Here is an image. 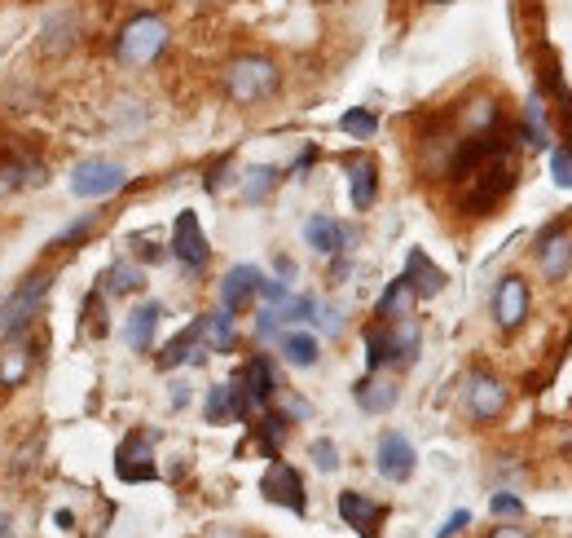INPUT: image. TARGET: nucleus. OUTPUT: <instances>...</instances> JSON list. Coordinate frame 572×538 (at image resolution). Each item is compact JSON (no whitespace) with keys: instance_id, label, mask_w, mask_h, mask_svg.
I'll return each instance as SVG.
<instances>
[{"instance_id":"obj_38","label":"nucleus","mask_w":572,"mask_h":538,"mask_svg":"<svg viewBox=\"0 0 572 538\" xmlns=\"http://www.w3.org/2000/svg\"><path fill=\"white\" fill-rule=\"evenodd\" d=\"M255 336H260V340H278V336H282V318H278V309H260V318H255Z\"/></svg>"},{"instance_id":"obj_27","label":"nucleus","mask_w":572,"mask_h":538,"mask_svg":"<svg viewBox=\"0 0 572 538\" xmlns=\"http://www.w3.org/2000/svg\"><path fill=\"white\" fill-rule=\"evenodd\" d=\"M203 349L208 353H229L233 349V340H238V331H233V313L229 309H217V313H203Z\"/></svg>"},{"instance_id":"obj_8","label":"nucleus","mask_w":572,"mask_h":538,"mask_svg":"<svg viewBox=\"0 0 572 538\" xmlns=\"http://www.w3.org/2000/svg\"><path fill=\"white\" fill-rule=\"evenodd\" d=\"M462 398H466V415H471V419H480V424L498 419V415L506 410V402H511L506 385H502L498 376H489V371H471V376H466Z\"/></svg>"},{"instance_id":"obj_16","label":"nucleus","mask_w":572,"mask_h":538,"mask_svg":"<svg viewBox=\"0 0 572 538\" xmlns=\"http://www.w3.org/2000/svg\"><path fill=\"white\" fill-rule=\"evenodd\" d=\"M405 282H410V291L419 300H432V296L445 291V269L432 266V257L423 248H410V257H405Z\"/></svg>"},{"instance_id":"obj_18","label":"nucleus","mask_w":572,"mask_h":538,"mask_svg":"<svg viewBox=\"0 0 572 538\" xmlns=\"http://www.w3.org/2000/svg\"><path fill=\"white\" fill-rule=\"evenodd\" d=\"M343 168H348L352 208H357V212H370V203H374V195H379V168H374V159L352 155V159H343Z\"/></svg>"},{"instance_id":"obj_12","label":"nucleus","mask_w":572,"mask_h":538,"mask_svg":"<svg viewBox=\"0 0 572 538\" xmlns=\"http://www.w3.org/2000/svg\"><path fill=\"white\" fill-rule=\"evenodd\" d=\"M564 226H569V221H551V226L538 235V261H542V273H546L551 282H560L572 269V243H569V235H564Z\"/></svg>"},{"instance_id":"obj_21","label":"nucleus","mask_w":572,"mask_h":538,"mask_svg":"<svg viewBox=\"0 0 572 538\" xmlns=\"http://www.w3.org/2000/svg\"><path fill=\"white\" fill-rule=\"evenodd\" d=\"M352 398H357V406H361L365 415H388V410L397 406V398H401V389H397L392 380H383L379 371H370L365 380H357Z\"/></svg>"},{"instance_id":"obj_9","label":"nucleus","mask_w":572,"mask_h":538,"mask_svg":"<svg viewBox=\"0 0 572 538\" xmlns=\"http://www.w3.org/2000/svg\"><path fill=\"white\" fill-rule=\"evenodd\" d=\"M374 468H379V477H383V481H397V486L414 477V468H419V455H414V446L405 441V432H383V437H379Z\"/></svg>"},{"instance_id":"obj_1","label":"nucleus","mask_w":572,"mask_h":538,"mask_svg":"<svg viewBox=\"0 0 572 538\" xmlns=\"http://www.w3.org/2000/svg\"><path fill=\"white\" fill-rule=\"evenodd\" d=\"M168 40H172V31H168V22L159 13H132L114 36V58L123 67L141 71V67H150V62H159L168 53Z\"/></svg>"},{"instance_id":"obj_35","label":"nucleus","mask_w":572,"mask_h":538,"mask_svg":"<svg viewBox=\"0 0 572 538\" xmlns=\"http://www.w3.org/2000/svg\"><path fill=\"white\" fill-rule=\"evenodd\" d=\"M551 177H555V186L572 190V150L569 146H555V150H551Z\"/></svg>"},{"instance_id":"obj_34","label":"nucleus","mask_w":572,"mask_h":538,"mask_svg":"<svg viewBox=\"0 0 572 538\" xmlns=\"http://www.w3.org/2000/svg\"><path fill=\"white\" fill-rule=\"evenodd\" d=\"M309 455H313V464H318L322 472H335V468H340V446H335L331 437H318Z\"/></svg>"},{"instance_id":"obj_2","label":"nucleus","mask_w":572,"mask_h":538,"mask_svg":"<svg viewBox=\"0 0 572 538\" xmlns=\"http://www.w3.org/2000/svg\"><path fill=\"white\" fill-rule=\"evenodd\" d=\"M278 84H282L278 67H273L269 58H260V53L233 58V62L225 67V93L238 102V107H255V102L273 98V93H278Z\"/></svg>"},{"instance_id":"obj_50","label":"nucleus","mask_w":572,"mask_h":538,"mask_svg":"<svg viewBox=\"0 0 572 538\" xmlns=\"http://www.w3.org/2000/svg\"><path fill=\"white\" fill-rule=\"evenodd\" d=\"M564 450L572 455V428H569V437H564Z\"/></svg>"},{"instance_id":"obj_6","label":"nucleus","mask_w":572,"mask_h":538,"mask_svg":"<svg viewBox=\"0 0 572 538\" xmlns=\"http://www.w3.org/2000/svg\"><path fill=\"white\" fill-rule=\"evenodd\" d=\"M44 300H49V278L44 273H31L27 282H18V291H9V300L0 305V327L13 336V331H22L40 309H44Z\"/></svg>"},{"instance_id":"obj_24","label":"nucleus","mask_w":572,"mask_h":538,"mask_svg":"<svg viewBox=\"0 0 572 538\" xmlns=\"http://www.w3.org/2000/svg\"><path fill=\"white\" fill-rule=\"evenodd\" d=\"M365 367H370V371L397 367V340H392V322H374V327H365Z\"/></svg>"},{"instance_id":"obj_25","label":"nucleus","mask_w":572,"mask_h":538,"mask_svg":"<svg viewBox=\"0 0 572 538\" xmlns=\"http://www.w3.org/2000/svg\"><path fill=\"white\" fill-rule=\"evenodd\" d=\"M278 349H282V358H287L291 367H300V371L318 367V358H322L313 331H282V336H278Z\"/></svg>"},{"instance_id":"obj_11","label":"nucleus","mask_w":572,"mask_h":538,"mask_svg":"<svg viewBox=\"0 0 572 538\" xmlns=\"http://www.w3.org/2000/svg\"><path fill=\"white\" fill-rule=\"evenodd\" d=\"M172 257L185 269L208 266L212 248H208V235H203V226H199L194 212H181V217H177V226H172Z\"/></svg>"},{"instance_id":"obj_26","label":"nucleus","mask_w":572,"mask_h":538,"mask_svg":"<svg viewBox=\"0 0 572 538\" xmlns=\"http://www.w3.org/2000/svg\"><path fill=\"white\" fill-rule=\"evenodd\" d=\"M520 137L533 146V150H551V129H546V102H542V89L524 102V129Z\"/></svg>"},{"instance_id":"obj_49","label":"nucleus","mask_w":572,"mask_h":538,"mask_svg":"<svg viewBox=\"0 0 572 538\" xmlns=\"http://www.w3.org/2000/svg\"><path fill=\"white\" fill-rule=\"evenodd\" d=\"M0 538H18L13 530H9V521H0Z\"/></svg>"},{"instance_id":"obj_5","label":"nucleus","mask_w":572,"mask_h":538,"mask_svg":"<svg viewBox=\"0 0 572 538\" xmlns=\"http://www.w3.org/2000/svg\"><path fill=\"white\" fill-rule=\"evenodd\" d=\"M123 186H128V168L114 163V159H84L71 172V195L76 199H107Z\"/></svg>"},{"instance_id":"obj_41","label":"nucleus","mask_w":572,"mask_h":538,"mask_svg":"<svg viewBox=\"0 0 572 538\" xmlns=\"http://www.w3.org/2000/svg\"><path fill=\"white\" fill-rule=\"evenodd\" d=\"M313 322H318V327H322L327 336H340L343 313H340V309H335V305H331V309H322V305H318V318H313Z\"/></svg>"},{"instance_id":"obj_19","label":"nucleus","mask_w":572,"mask_h":538,"mask_svg":"<svg viewBox=\"0 0 572 538\" xmlns=\"http://www.w3.org/2000/svg\"><path fill=\"white\" fill-rule=\"evenodd\" d=\"M159 318H163V305H159V300H141V305L123 318V340H128V349H132V353H145V349L154 345V327H159Z\"/></svg>"},{"instance_id":"obj_10","label":"nucleus","mask_w":572,"mask_h":538,"mask_svg":"<svg viewBox=\"0 0 572 538\" xmlns=\"http://www.w3.org/2000/svg\"><path fill=\"white\" fill-rule=\"evenodd\" d=\"M493 318L502 331H520L529 318V282L520 273H506L493 291Z\"/></svg>"},{"instance_id":"obj_14","label":"nucleus","mask_w":572,"mask_h":538,"mask_svg":"<svg viewBox=\"0 0 572 538\" xmlns=\"http://www.w3.org/2000/svg\"><path fill=\"white\" fill-rule=\"evenodd\" d=\"M340 517L348 521V530H357L361 538H379V521H383V504H374L361 490H343L340 495Z\"/></svg>"},{"instance_id":"obj_46","label":"nucleus","mask_w":572,"mask_h":538,"mask_svg":"<svg viewBox=\"0 0 572 538\" xmlns=\"http://www.w3.org/2000/svg\"><path fill=\"white\" fill-rule=\"evenodd\" d=\"M489 538H533V530H524V526H498Z\"/></svg>"},{"instance_id":"obj_48","label":"nucleus","mask_w":572,"mask_h":538,"mask_svg":"<svg viewBox=\"0 0 572 538\" xmlns=\"http://www.w3.org/2000/svg\"><path fill=\"white\" fill-rule=\"evenodd\" d=\"M208 538H242L238 530H225V526H217V530H208Z\"/></svg>"},{"instance_id":"obj_3","label":"nucleus","mask_w":572,"mask_h":538,"mask_svg":"<svg viewBox=\"0 0 572 538\" xmlns=\"http://www.w3.org/2000/svg\"><path fill=\"white\" fill-rule=\"evenodd\" d=\"M462 181H471V186H462V208H466L471 217H484L489 208H498V203L511 195L515 172H511V159H506V155H498V159L480 163L475 172H466Z\"/></svg>"},{"instance_id":"obj_42","label":"nucleus","mask_w":572,"mask_h":538,"mask_svg":"<svg viewBox=\"0 0 572 538\" xmlns=\"http://www.w3.org/2000/svg\"><path fill=\"white\" fill-rule=\"evenodd\" d=\"M229 168H233V155H225V159H221V163H217V168H212V172H208V181H203V186H208V190H212V195H221V190H225V177H229Z\"/></svg>"},{"instance_id":"obj_30","label":"nucleus","mask_w":572,"mask_h":538,"mask_svg":"<svg viewBox=\"0 0 572 538\" xmlns=\"http://www.w3.org/2000/svg\"><path fill=\"white\" fill-rule=\"evenodd\" d=\"M107 291L111 296H123V291H141L145 287V273H141V266H132V261H119V266L107 269Z\"/></svg>"},{"instance_id":"obj_43","label":"nucleus","mask_w":572,"mask_h":538,"mask_svg":"<svg viewBox=\"0 0 572 538\" xmlns=\"http://www.w3.org/2000/svg\"><path fill=\"white\" fill-rule=\"evenodd\" d=\"M260 296L278 309V305H287V296H291V291H287V282H269V278H260Z\"/></svg>"},{"instance_id":"obj_32","label":"nucleus","mask_w":572,"mask_h":538,"mask_svg":"<svg viewBox=\"0 0 572 538\" xmlns=\"http://www.w3.org/2000/svg\"><path fill=\"white\" fill-rule=\"evenodd\" d=\"M340 129L348 137H357V141H370V137L379 133V120H374V111L352 107V111H343V116H340Z\"/></svg>"},{"instance_id":"obj_29","label":"nucleus","mask_w":572,"mask_h":538,"mask_svg":"<svg viewBox=\"0 0 572 538\" xmlns=\"http://www.w3.org/2000/svg\"><path fill=\"white\" fill-rule=\"evenodd\" d=\"M287 424H291V419H287L282 410H273V415H264V419L255 424V441L264 446L269 459H278V450H282V441H287Z\"/></svg>"},{"instance_id":"obj_7","label":"nucleus","mask_w":572,"mask_h":538,"mask_svg":"<svg viewBox=\"0 0 572 538\" xmlns=\"http://www.w3.org/2000/svg\"><path fill=\"white\" fill-rule=\"evenodd\" d=\"M114 472L123 481H154L159 464H154V432H128L114 450Z\"/></svg>"},{"instance_id":"obj_31","label":"nucleus","mask_w":572,"mask_h":538,"mask_svg":"<svg viewBox=\"0 0 572 538\" xmlns=\"http://www.w3.org/2000/svg\"><path fill=\"white\" fill-rule=\"evenodd\" d=\"M498 124H502V111H498V102L480 98V102H471V107H466V129H471V133H493Z\"/></svg>"},{"instance_id":"obj_17","label":"nucleus","mask_w":572,"mask_h":538,"mask_svg":"<svg viewBox=\"0 0 572 538\" xmlns=\"http://www.w3.org/2000/svg\"><path fill=\"white\" fill-rule=\"evenodd\" d=\"M260 278H264V273H260L255 266L229 269L225 278H221V305H225L229 313H242V309L260 296Z\"/></svg>"},{"instance_id":"obj_51","label":"nucleus","mask_w":572,"mask_h":538,"mask_svg":"<svg viewBox=\"0 0 572 538\" xmlns=\"http://www.w3.org/2000/svg\"><path fill=\"white\" fill-rule=\"evenodd\" d=\"M432 4H450V0H432Z\"/></svg>"},{"instance_id":"obj_39","label":"nucleus","mask_w":572,"mask_h":538,"mask_svg":"<svg viewBox=\"0 0 572 538\" xmlns=\"http://www.w3.org/2000/svg\"><path fill=\"white\" fill-rule=\"evenodd\" d=\"M93 226H98V217H80V221H76V226H71V230H67V235L53 243V248H71V243H80L84 235H93Z\"/></svg>"},{"instance_id":"obj_15","label":"nucleus","mask_w":572,"mask_h":538,"mask_svg":"<svg viewBox=\"0 0 572 538\" xmlns=\"http://www.w3.org/2000/svg\"><path fill=\"white\" fill-rule=\"evenodd\" d=\"M203 358H208V349H203V318H194L185 331H177V336L163 345L159 367L172 371V367H181V362H203Z\"/></svg>"},{"instance_id":"obj_33","label":"nucleus","mask_w":572,"mask_h":538,"mask_svg":"<svg viewBox=\"0 0 572 538\" xmlns=\"http://www.w3.org/2000/svg\"><path fill=\"white\" fill-rule=\"evenodd\" d=\"M282 322H313L318 318V296H287V305H278Z\"/></svg>"},{"instance_id":"obj_23","label":"nucleus","mask_w":572,"mask_h":538,"mask_svg":"<svg viewBox=\"0 0 572 538\" xmlns=\"http://www.w3.org/2000/svg\"><path fill=\"white\" fill-rule=\"evenodd\" d=\"M414 300H419V296L410 291V282H405V273H401V278H392V282H388V291L379 296L374 318H379V322H401V318H410Z\"/></svg>"},{"instance_id":"obj_13","label":"nucleus","mask_w":572,"mask_h":538,"mask_svg":"<svg viewBox=\"0 0 572 538\" xmlns=\"http://www.w3.org/2000/svg\"><path fill=\"white\" fill-rule=\"evenodd\" d=\"M233 380L247 389V398H251L255 406H269L273 398H278V389H282V385H278V371H273V362H269L264 353L247 358V362H242V371H238Z\"/></svg>"},{"instance_id":"obj_52","label":"nucleus","mask_w":572,"mask_h":538,"mask_svg":"<svg viewBox=\"0 0 572 538\" xmlns=\"http://www.w3.org/2000/svg\"><path fill=\"white\" fill-rule=\"evenodd\" d=\"M569 150H572V146H569Z\"/></svg>"},{"instance_id":"obj_28","label":"nucleus","mask_w":572,"mask_h":538,"mask_svg":"<svg viewBox=\"0 0 572 538\" xmlns=\"http://www.w3.org/2000/svg\"><path fill=\"white\" fill-rule=\"evenodd\" d=\"M278 181H282V168L260 163V168H251V172H247V181H242V199H247V203H264V195H269Z\"/></svg>"},{"instance_id":"obj_40","label":"nucleus","mask_w":572,"mask_h":538,"mask_svg":"<svg viewBox=\"0 0 572 538\" xmlns=\"http://www.w3.org/2000/svg\"><path fill=\"white\" fill-rule=\"evenodd\" d=\"M278 402L287 410V419H309V415H313V406L304 402V398H291L287 389H278Z\"/></svg>"},{"instance_id":"obj_47","label":"nucleus","mask_w":572,"mask_h":538,"mask_svg":"<svg viewBox=\"0 0 572 538\" xmlns=\"http://www.w3.org/2000/svg\"><path fill=\"white\" fill-rule=\"evenodd\" d=\"M313 159H318V150H304V155H300V159H295V172H304V168H309V163H313Z\"/></svg>"},{"instance_id":"obj_37","label":"nucleus","mask_w":572,"mask_h":538,"mask_svg":"<svg viewBox=\"0 0 572 538\" xmlns=\"http://www.w3.org/2000/svg\"><path fill=\"white\" fill-rule=\"evenodd\" d=\"M229 419V393L225 385H217V389H208V424H225Z\"/></svg>"},{"instance_id":"obj_36","label":"nucleus","mask_w":572,"mask_h":538,"mask_svg":"<svg viewBox=\"0 0 572 538\" xmlns=\"http://www.w3.org/2000/svg\"><path fill=\"white\" fill-rule=\"evenodd\" d=\"M489 512H493V517H524V499L511 495V490H498V495L489 499Z\"/></svg>"},{"instance_id":"obj_45","label":"nucleus","mask_w":572,"mask_h":538,"mask_svg":"<svg viewBox=\"0 0 572 538\" xmlns=\"http://www.w3.org/2000/svg\"><path fill=\"white\" fill-rule=\"evenodd\" d=\"M466 521H471V512H454V517H450V521H445V526H441V530H436V538H454L458 530H462V526H466Z\"/></svg>"},{"instance_id":"obj_4","label":"nucleus","mask_w":572,"mask_h":538,"mask_svg":"<svg viewBox=\"0 0 572 538\" xmlns=\"http://www.w3.org/2000/svg\"><path fill=\"white\" fill-rule=\"evenodd\" d=\"M260 495H264L269 504L287 508V512H295V517H304V512H309L304 477H300V468H291L287 459H273V464L264 468V477H260Z\"/></svg>"},{"instance_id":"obj_22","label":"nucleus","mask_w":572,"mask_h":538,"mask_svg":"<svg viewBox=\"0 0 572 538\" xmlns=\"http://www.w3.org/2000/svg\"><path fill=\"white\" fill-rule=\"evenodd\" d=\"M304 239H309V248H318L322 257H340L348 230H343L335 217H322V212H318V217L304 221Z\"/></svg>"},{"instance_id":"obj_20","label":"nucleus","mask_w":572,"mask_h":538,"mask_svg":"<svg viewBox=\"0 0 572 538\" xmlns=\"http://www.w3.org/2000/svg\"><path fill=\"white\" fill-rule=\"evenodd\" d=\"M31 340L27 336H9L4 345H0V389H18L27 376H31Z\"/></svg>"},{"instance_id":"obj_44","label":"nucleus","mask_w":572,"mask_h":538,"mask_svg":"<svg viewBox=\"0 0 572 538\" xmlns=\"http://www.w3.org/2000/svg\"><path fill=\"white\" fill-rule=\"evenodd\" d=\"M93 318V336H102L107 331V318H102V296H93V300H84V322Z\"/></svg>"}]
</instances>
